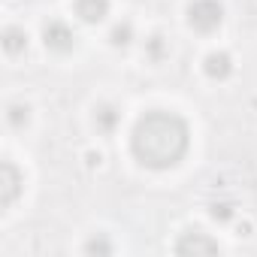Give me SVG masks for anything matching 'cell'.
Segmentation results:
<instances>
[{
	"label": "cell",
	"mask_w": 257,
	"mask_h": 257,
	"mask_svg": "<svg viewBox=\"0 0 257 257\" xmlns=\"http://www.w3.org/2000/svg\"><path fill=\"white\" fill-rule=\"evenodd\" d=\"M19 40H25V34H19V31L10 28V31H7V52H19V49H22Z\"/></svg>",
	"instance_id": "cell-3"
},
{
	"label": "cell",
	"mask_w": 257,
	"mask_h": 257,
	"mask_svg": "<svg viewBox=\"0 0 257 257\" xmlns=\"http://www.w3.org/2000/svg\"><path fill=\"white\" fill-rule=\"evenodd\" d=\"M79 16L85 19V22H97V19H103V13H106V0H79Z\"/></svg>",
	"instance_id": "cell-1"
},
{
	"label": "cell",
	"mask_w": 257,
	"mask_h": 257,
	"mask_svg": "<svg viewBox=\"0 0 257 257\" xmlns=\"http://www.w3.org/2000/svg\"><path fill=\"white\" fill-rule=\"evenodd\" d=\"M70 40H73V37H70V31H67L64 25H58V22H55V25H49V28H46V43H49V46H55V49H67V46H70Z\"/></svg>",
	"instance_id": "cell-2"
}]
</instances>
